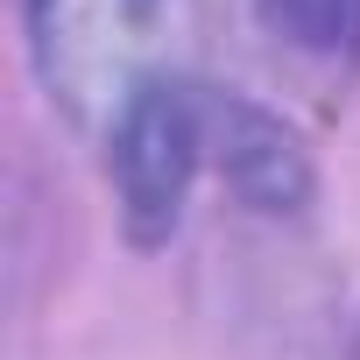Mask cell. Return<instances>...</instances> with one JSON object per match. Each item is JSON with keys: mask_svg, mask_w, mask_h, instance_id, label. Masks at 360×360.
<instances>
[{"mask_svg": "<svg viewBox=\"0 0 360 360\" xmlns=\"http://www.w3.org/2000/svg\"><path fill=\"white\" fill-rule=\"evenodd\" d=\"M29 29L50 92L78 120L120 127L148 85L184 78L176 57L191 50L198 0H29Z\"/></svg>", "mask_w": 360, "mask_h": 360, "instance_id": "obj_1", "label": "cell"}, {"mask_svg": "<svg viewBox=\"0 0 360 360\" xmlns=\"http://www.w3.org/2000/svg\"><path fill=\"white\" fill-rule=\"evenodd\" d=\"M191 169H198V99L184 78H162L113 127V184H120L134 240H162L176 226Z\"/></svg>", "mask_w": 360, "mask_h": 360, "instance_id": "obj_2", "label": "cell"}, {"mask_svg": "<svg viewBox=\"0 0 360 360\" xmlns=\"http://www.w3.org/2000/svg\"><path fill=\"white\" fill-rule=\"evenodd\" d=\"M255 15L276 43H290L318 64L360 57V0H255Z\"/></svg>", "mask_w": 360, "mask_h": 360, "instance_id": "obj_3", "label": "cell"}]
</instances>
